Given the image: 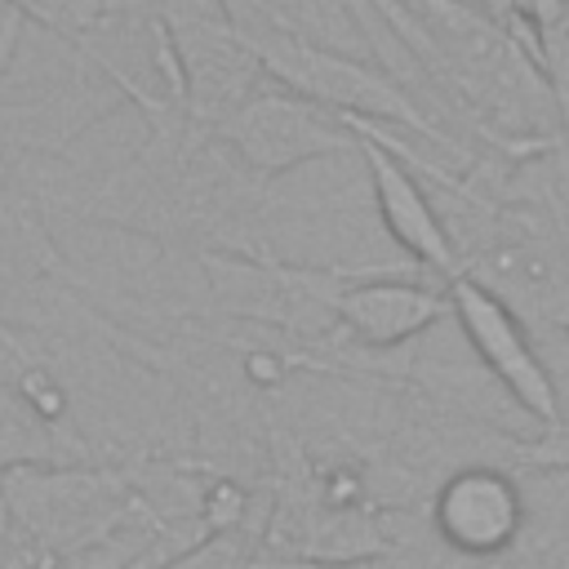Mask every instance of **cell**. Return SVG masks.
<instances>
[{"label":"cell","mask_w":569,"mask_h":569,"mask_svg":"<svg viewBox=\"0 0 569 569\" xmlns=\"http://www.w3.org/2000/svg\"><path fill=\"white\" fill-rule=\"evenodd\" d=\"M249 40V49L262 62V76H271L280 89L342 116V120H360V124H378V129H409L422 133L431 142H449L431 116L418 111V102L378 67L351 58L347 49H325L284 31H240Z\"/></svg>","instance_id":"obj_1"},{"label":"cell","mask_w":569,"mask_h":569,"mask_svg":"<svg viewBox=\"0 0 569 569\" xmlns=\"http://www.w3.org/2000/svg\"><path fill=\"white\" fill-rule=\"evenodd\" d=\"M173 49L182 116L200 129H218L249 93H258L262 62L227 18L222 0H151Z\"/></svg>","instance_id":"obj_2"},{"label":"cell","mask_w":569,"mask_h":569,"mask_svg":"<svg viewBox=\"0 0 569 569\" xmlns=\"http://www.w3.org/2000/svg\"><path fill=\"white\" fill-rule=\"evenodd\" d=\"M0 502L44 551H80L120 525L129 489L93 467H31L13 462L0 476Z\"/></svg>","instance_id":"obj_3"},{"label":"cell","mask_w":569,"mask_h":569,"mask_svg":"<svg viewBox=\"0 0 569 569\" xmlns=\"http://www.w3.org/2000/svg\"><path fill=\"white\" fill-rule=\"evenodd\" d=\"M213 138L253 173L276 178L302 169L311 160L356 156V124L289 93V89H258L249 93Z\"/></svg>","instance_id":"obj_4"},{"label":"cell","mask_w":569,"mask_h":569,"mask_svg":"<svg viewBox=\"0 0 569 569\" xmlns=\"http://www.w3.org/2000/svg\"><path fill=\"white\" fill-rule=\"evenodd\" d=\"M445 298L449 320L458 325L467 351L489 373V382L511 400V409H520L538 427V436L556 431V396L533 329L467 276H453L445 284Z\"/></svg>","instance_id":"obj_5"},{"label":"cell","mask_w":569,"mask_h":569,"mask_svg":"<svg viewBox=\"0 0 569 569\" xmlns=\"http://www.w3.org/2000/svg\"><path fill=\"white\" fill-rule=\"evenodd\" d=\"M529 520L520 471L502 462H462L445 471L427 498V529L462 565H489L507 556Z\"/></svg>","instance_id":"obj_6"},{"label":"cell","mask_w":569,"mask_h":569,"mask_svg":"<svg viewBox=\"0 0 569 569\" xmlns=\"http://www.w3.org/2000/svg\"><path fill=\"white\" fill-rule=\"evenodd\" d=\"M351 124H356V156L365 160V178H369V196H373V209H378L382 231L422 271H431L440 284H449L453 276H462V262H458L453 236L445 227V213L427 196V187L418 182L413 164L396 147H387L373 129H365L360 120H351Z\"/></svg>","instance_id":"obj_7"},{"label":"cell","mask_w":569,"mask_h":569,"mask_svg":"<svg viewBox=\"0 0 569 569\" xmlns=\"http://www.w3.org/2000/svg\"><path fill=\"white\" fill-rule=\"evenodd\" d=\"M449 320V298L440 280H338L333 289V325L365 351H396Z\"/></svg>","instance_id":"obj_8"},{"label":"cell","mask_w":569,"mask_h":569,"mask_svg":"<svg viewBox=\"0 0 569 569\" xmlns=\"http://www.w3.org/2000/svg\"><path fill=\"white\" fill-rule=\"evenodd\" d=\"M533 338H538V351H542V365H547V378H551V396H556V431L569 436V333L547 329V333H533Z\"/></svg>","instance_id":"obj_9"},{"label":"cell","mask_w":569,"mask_h":569,"mask_svg":"<svg viewBox=\"0 0 569 569\" xmlns=\"http://www.w3.org/2000/svg\"><path fill=\"white\" fill-rule=\"evenodd\" d=\"M316 569H436L431 556L422 551H382L369 560H347V565H316Z\"/></svg>","instance_id":"obj_10"},{"label":"cell","mask_w":569,"mask_h":569,"mask_svg":"<svg viewBox=\"0 0 569 569\" xmlns=\"http://www.w3.org/2000/svg\"><path fill=\"white\" fill-rule=\"evenodd\" d=\"M560 22H565V31H569V0H560Z\"/></svg>","instance_id":"obj_11"},{"label":"cell","mask_w":569,"mask_h":569,"mask_svg":"<svg viewBox=\"0 0 569 569\" xmlns=\"http://www.w3.org/2000/svg\"><path fill=\"white\" fill-rule=\"evenodd\" d=\"M565 333H569V320H565Z\"/></svg>","instance_id":"obj_12"}]
</instances>
